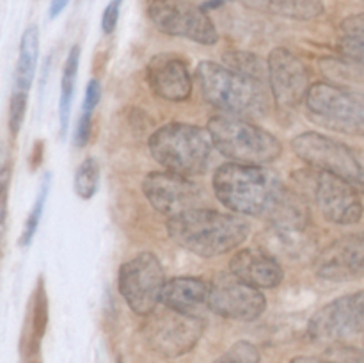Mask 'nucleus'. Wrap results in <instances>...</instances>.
Returning <instances> with one entry per match:
<instances>
[{
	"label": "nucleus",
	"mask_w": 364,
	"mask_h": 363,
	"mask_svg": "<svg viewBox=\"0 0 364 363\" xmlns=\"http://www.w3.org/2000/svg\"><path fill=\"white\" fill-rule=\"evenodd\" d=\"M148 16L167 36L191 39L206 46L219 41V32L205 7L194 6L187 0H151Z\"/></svg>",
	"instance_id": "nucleus-9"
},
{
	"label": "nucleus",
	"mask_w": 364,
	"mask_h": 363,
	"mask_svg": "<svg viewBox=\"0 0 364 363\" xmlns=\"http://www.w3.org/2000/svg\"><path fill=\"white\" fill-rule=\"evenodd\" d=\"M78 64H80V45H73L68 52L66 60L60 75V98H59V125L60 135H66L71 116V102L75 95V84L78 77Z\"/></svg>",
	"instance_id": "nucleus-23"
},
{
	"label": "nucleus",
	"mask_w": 364,
	"mask_h": 363,
	"mask_svg": "<svg viewBox=\"0 0 364 363\" xmlns=\"http://www.w3.org/2000/svg\"><path fill=\"white\" fill-rule=\"evenodd\" d=\"M39 59V28L38 25H28L20 39V53H18L16 70H14V89L28 91L34 82L36 68Z\"/></svg>",
	"instance_id": "nucleus-22"
},
{
	"label": "nucleus",
	"mask_w": 364,
	"mask_h": 363,
	"mask_svg": "<svg viewBox=\"0 0 364 363\" xmlns=\"http://www.w3.org/2000/svg\"><path fill=\"white\" fill-rule=\"evenodd\" d=\"M50 185H52V174L46 173L45 177H43L41 185H39V191H38V196H36V199H34V205H32L27 219H25L23 230H21V235H20L21 248H27V246H31L32 238H34L36 231H38L39 223H41L43 210H45L46 199H48Z\"/></svg>",
	"instance_id": "nucleus-24"
},
{
	"label": "nucleus",
	"mask_w": 364,
	"mask_h": 363,
	"mask_svg": "<svg viewBox=\"0 0 364 363\" xmlns=\"http://www.w3.org/2000/svg\"><path fill=\"white\" fill-rule=\"evenodd\" d=\"M235 2L255 11L291 18V20H315L323 14L322 0H235Z\"/></svg>",
	"instance_id": "nucleus-20"
},
{
	"label": "nucleus",
	"mask_w": 364,
	"mask_h": 363,
	"mask_svg": "<svg viewBox=\"0 0 364 363\" xmlns=\"http://www.w3.org/2000/svg\"><path fill=\"white\" fill-rule=\"evenodd\" d=\"M100 100H102V84H100V80H96V78H91L87 88H85L84 109H82V112H95Z\"/></svg>",
	"instance_id": "nucleus-32"
},
{
	"label": "nucleus",
	"mask_w": 364,
	"mask_h": 363,
	"mask_svg": "<svg viewBox=\"0 0 364 363\" xmlns=\"http://www.w3.org/2000/svg\"><path fill=\"white\" fill-rule=\"evenodd\" d=\"M213 192L233 214L270 217L287 187L265 167L228 162L213 174Z\"/></svg>",
	"instance_id": "nucleus-2"
},
{
	"label": "nucleus",
	"mask_w": 364,
	"mask_h": 363,
	"mask_svg": "<svg viewBox=\"0 0 364 363\" xmlns=\"http://www.w3.org/2000/svg\"><path fill=\"white\" fill-rule=\"evenodd\" d=\"M210 285L196 276H176L167 280L162 305L174 312L198 315V310L208 305Z\"/></svg>",
	"instance_id": "nucleus-19"
},
{
	"label": "nucleus",
	"mask_w": 364,
	"mask_h": 363,
	"mask_svg": "<svg viewBox=\"0 0 364 363\" xmlns=\"http://www.w3.org/2000/svg\"><path fill=\"white\" fill-rule=\"evenodd\" d=\"M224 63L231 70L238 71L242 75H247L251 78H256L259 82L265 80V77L269 78V64L263 63L258 56L251 52H226Z\"/></svg>",
	"instance_id": "nucleus-26"
},
{
	"label": "nucleus",
	"mask_w": 364,
	"mask_h": 363,
	"mask_svg": "<svg viewBox=\"0 0 364 363\" xmlns=\"http://www.w3.org/2000/svg\"><path fill=\"white\" fill-rule=\"evenodd\" d=\"M141 187L149 205L169 219L198 209L203 199V191L198 184L173 171L148 173Z\"/></svg>",
	"instance_id": "nucleus-14"
},
{
	"label": "nucleus",
	"mask_w": 364,
	"mask_h": 363,
	"mask_svg": "<svg viewBox=\"0 0 364 363\" xmlns=\"http://www.w3.org/2000/svg\"><path fill=\"white\" fill-rule=\"evenodd\" d=\"M148 144L153 159L164 169L188 178L205 173L213 152L208 128L178 121L156 128Z\"/></svg>",
	"instance_id": "nucleus-5"
},
{
	"label": "nucleus",
	"mask_w": 364,
	"mask_h": 363,
	"mask_svg": "<svg viewBox=\"0 0 364 363\" xmlns=\"http://www.w3.org/2000/svg\"><path fill=\"white\" fill-rule=\"evenodd\" d=\"M116 2H119V4H123V0H116Z\"/></svg>",
	"instance_id": "nucleus-37"
},
{
	"label": "nucleus",
	"mask_w": 364,
	"mask_h": 363,
	"mask_svg": "<svg viewBox=\"0 0 364 363\" xmlns=\"http://www.w3.org/2000/svg\"><path fill=\"white\" fill-rule=\"evenodd\" d=\"M208 308L228 320L252 322L267 308L262 288L245 283L233 273H220L210 283Z\"/></svg>",
	"instance_id": "nucleus-11"
},
{
	"label": "nucleus",
	"mask_w": 364,
	"mask_h": 363,
	"mask_svg": "<svg viewBox=\"0 0 364 363\" xmlns=\"http://www.w3.org/2000/svg\"><path fill=\"white\" fill-rule=\"evenodd\" d=\"M259 351L251 342L240 340L231 345L215 363H258Z\"/></svg>",
	"instance_id": "nucleus-28"
},
{
	"label": "nucleus",
	"mask_w": 364,
	"mask_h": 363,
	"mask_svg": "<svg viewBox=\"0 0 364 363\" xmlns=\"http://www.w3.org/2000/svg\"><path fill=\"white\" fill-rule=\"evenodd\" d=\"M341 31L345 36H355V38H364V13L348 16L341 21Z\"/></svg>",
	"instance_id": "nucleus-34"
},
{
	"label": "nucleus",
	"mask_w": 364,
	"mask_h": 363,
	"mask_svg": "<svg viewBox=\"0 0 364 363\" xmlns=\"http://www.w3.org/2000/svg\"><path fill=\"white\" fill-rule=\"evenodd\" d=\"M267 64L270 93L277 109L295 110L299 105L306 103L313 85L306 64L284 46L274 48Z\"/></svg>",
	"instance_id": "nucleus-13"
},
{
	"label": "nucleus",
	"mask_w": 364,
	"mask_h": 363,
	"mask_svg": "<svg viewBox=\"0 0 364 363\" xmlns=\"http://www.w3.org/2000/svg\"><path fill=\"white\" fill-rule=\"evenodd\" d=\"M100 174H102V169H100V162L95 157H87V159L82 160L80 166L77 167V173H75V194L85 201L91 199L100 187Z\"/></svg>",
	"instance_id": "nucleus-25"
},
{
	"label": "nucleus",
	"mask_w": 364,
	"mask_h": 363,
	"mask_svg": "<svg viewBox=\"0 0 364 363\" xmlns=\"http://www.w3.org/2000/svg\"><path fill=\"white\" fill-rule=\"evenodd\" d=\"M28 338H25V354L27 363H39V344L45 335L46 320H48V302H46V292L43 280L38 281L36 290L32 294L31 306H28Z\"/></svg>",
	"instance_id": "nucleus-21"
},
{
	"label": "nucleus",
	"mask_w": 364,
	"mask_h": 363,
	"mask_svg": "<svg viewBox=\"0 0 364 363\" xmlns=\"http://www.w3.org/2000/svg\"><path fill=\"white\" fill-rule=\"evenodd\" d=\"M146 78L159 98L185 102L192 95V77L187 63L176 53H159L146 66Z\"/></svg>",
	"instance_id": "nucleus-16"
},
{
	"label": "nucleus",
	"mask_w": 364,
	"mask_h": 363,
	"mask_svg": "<svg viewBox=\"0 0 364 363\" xmlns=\"http://www.w3.org/2000/svg\"><path fill=\"white\" fill-rule=\"evenodd\" d=\"M166 228L174 244L203 258L233 251L251 233V224L244 216L203 206L171 217Z\"/></svg>",
	"instance_id": "nucleus-1"
},
{
	"label": "nucleus",
	"mask_w": 364,
	"mask_h": 363,
	"mask_svg": "<svg viewBox=\"0 0 364 363\" xmlns=\"http://www.w3.org/2000/svg\"><path fill=\"white\" fill-rule=\"evenodd\" d=\"M308 114L315 123L334 132L364 135V93L316 82L306 98Z\"/></svg>",
	"instance_id": "nucleus-6"
},
{
	"label": "nucleus",
	"mask_w": 364,
	"mask_h": 363,
	"mask_svg": "<svg viewBox=\"0 0 364 363\" xmlns=\"http://www.w3.org/2000/svg\"><path fill=\"white\" fill-rule=\"evenodd\" d=\"M208 132L213 148L235 164L265 166L277 160L283 144L274 134L237 114H217L210 117Z\"/></svg>",
	"instance_id": "nucleus-4"
},
{
	"label": "nucleus",
	"mask_w": 364,
	"mask_h": 363,
	"mask_svg": "<svg viewBox=\"0 0 364 363\" xmlns=\"http://www.w3.org/2000/svg\"><path fill=\"white\" fill-rule=\"evenodd\" d=\"M119 9L121 4L116 0H110L109 6L105 7L102 16V31L103 34H112L117 27V20H119Z\"/></svg>",
	"instance_id": "nucleus-31"
},
{
	"label": "nucleus",
	"mask_w": 364,
	"mask_h": 363,
	"mask_svg": "<svg viewBox=\"0 0 364 363\" xmlns=\"http://www.w3.org/2000/svg\"><path fill=\"white\" fill-rule=\"evenodd\" d=\"M91 127H92V114L91 112H82L80 121L77 125V130H75V144L78 148L87 144L89 137H91Z\"/></svg>",
	"instance_id": "nucleus-33"
},
{
	"label": "nucleus",
	"mask_w": 364,
	"mask_h": 363,
	"mask_svg": "<svg viewBox=\"0 0 364 363\" xmlns=\"http://www.w3.org/2000/svg\"><path fill=\"white\" fill-rule=\"evenodd\" d=\"M71 0H50V9H48V14L50 18H57L60 13H63L64 9L68 7V4H70Z\"/></svg>",
	"instance_id": "nucleus-35"
},
{
	"label": "nucleus",
	"mask_w": 364,
	"mask_h": 363,
	"mask_svg": "<svg viewBox=\"0 0 364 363\" xmlns=\"http://www.w3.org/2000/svg\"><path fill=\"white\" fill-rule=\"evenodd\" d=\"M309 337L320 342H341L364 333V290L341 295L323 305L308 324Z\"/></svg>",
	"instance_id": "nucleus-12"
},
{
	"label": "nucleus",
	"mask_w": 364,
	"mask_h": 363,
	"mask_svg": "<svg viewBox=\"0 0 364 363\" xmlns=\"http://www.w3.org/2000/svg\"><path fill=\"white\" fill-rule=\"evenodd\" d=\"M340 52L347 59L354 60L355 64L364 68V38H355V36H345L340 43Z\"/></svg>",
	"instance_id": "nucleus-30"
},
{
	"label": "nucleus",
	"mask_w": 364,
	"mask_h": 363,
	"mask_svg": "<svg viewBox=\"0 0 364 363\" xmlns=\"http://www.w3.org/2000/svg\"><path fill=\"white\" fill-rule=\"evenodd\" d=\"M295 155L320 173H331L364 191V166L359 157L343 142L320 132H302L290 142Z\"/></svg>",
	"instance_id": "nucleus-8"
},
{
	"label": "nucleus",
	"mask_w": 364,
	"mask_h": 363,
	"mask_svg": "<svg viewBox=\"0 0 364 363\" xmlns=\"http://www.w3.org/2000/svg\"><path fill=\"white\" fill-rule=\"evenodd\" d=\"M315 201L322 216L340 226L359 223L364 212L359 189L331 173H318L316 177Z\"/></svg>",
	"instance_id": "nucleus-15"
},
{
	"label": "nucleus",
	"mask_w": 364,
	"mask_h": 363,
	"mask_svg": "<svg viewBox=\"0 0 364 363\" xmlns=\"http://www.w3.org/2000/svg\"><path fill=\"white\" fill-rule=\"evenodd\" d=\"M363 2H364V0H363Z\"/></svg>",
	"instance_id": "nucleus-38"
},
{
	"label": "nucleus",
	"mask_w": 364,
	"mask_h": 363,
	"mask_svg": "<svg viewBox=\"0 0 364 363\" xmlns=\"http://www.w3.org/2000/svg\"><path fill=\"white\" fill-rule=\"evenodd\" d=\"M315 270L331 281L364 276V233L347 235L327 246L316 258Z\"/></svg>",
	"instance_id": "nucleus-17"
},
{
	"label": "nucleus",
	"mask_w": 364,
	"mask_h": 363,
	"mask_svg": "<svg viewBox=\"0 0 364 363\" xmlns=\"http://www.w3.org/2000/svg\"><path fill=\"white\" fill-rule=\"evenodd\" d=\"M326 363H364V349L334 342L322 354Z\"/></svg>",
	"instance_id": "nucleus-27"
},
{
	"label": "nucleus",
	"mask_w": 364,
	"mask_h": 363,
	"mask_svg": "<svg viewBox=\"0 0 364 363\" xmlns=\"http://www.w3.org/2000/svg\"><path fill=\"white\" fill-rule=\"evenodd\" d=\"M205 324L198 315L174 312H153L144 326V337L149 347L164 358H178L198 345Z\"/></svg>",
	"instance_id": "nucleus-10"
},
{
	"label": "nucleus",
	"mask_w": 364,
	"mask_h": 363,
	"mask_svg": "<svg viewBox=\"0 0 364 363\" xmlns=\"http://www.w3.org/2000/svg\"><path fill=\"white\" fill-rule=\"evenodd\" d=\"M230 270L242 281L262 290L279 287L284 280L281 263L270 253L262 249L245 248L237 251L230 260Z\"/></svg>",
	"instance_id": "nucleus-18"
},
{
	"label": "nucleus",
	"mask_w": 364,
	"mask_h": 363,
	"mask_svg": "<svg viewBox=\"0 0 364 363\" xmlns=\"http://www.w3.org/2000/svg\"><path fill=\"white\" fill-rule=\"evenodd\" d=\"M290 363H326V362H323L322 356H320V358H316V356H295V358H291Z\"/></svg>",
	"instance_id": "nucleus-36"
},
{
	"label": "nucleus",
	"mask_w": 364,
	"mask_h": 363,
	"mask_svg": "<svg viewBox=\"0 0 364 363\" xmlns=\"http://www.w3.org/2000/svg\"><path fill=\"white\" fill-rule=\"evenodd\" d=\"M201 95L208 103L228 114L262 116L269 109V95L263 82L231 70L226 64L203 60L196 68Z\"/></svg>",
	"instance_id": "nucleus-3"
},
{
	"label": "nucleus",
	"mask_w": 364,
	"mask_h": 363,
	"mask_svg": "<svg viewBox=\"0 0 364 363\" xmlns=\"http://www.w3.org/2000/svg\"><path fill=\"white\" fill-rule=\"evenodd\" d=\"M166 273L159 256L151 251H141L119 267L117 288L134 313L149 317L162 302Z\"/></svg>",
	"instance_id": "nucleus-7"
},
{
	"label": "nucleus",
	"mask_w": 364,
	"mask_h": 363,
	"mask_svg": "<svg viewBox=\"0 0 364 363\" xmlns=\"http://www.w3.org/2000/svg\"><path fill=\"white\" fill-rule=\"evenodd\" d=\"M27 91H16L14 89L9 102V132L13 137L20 134V128L25 120V110H27Z\"/></svg>",
	"instance_id": "nucleus-29"
}]
</instances>
